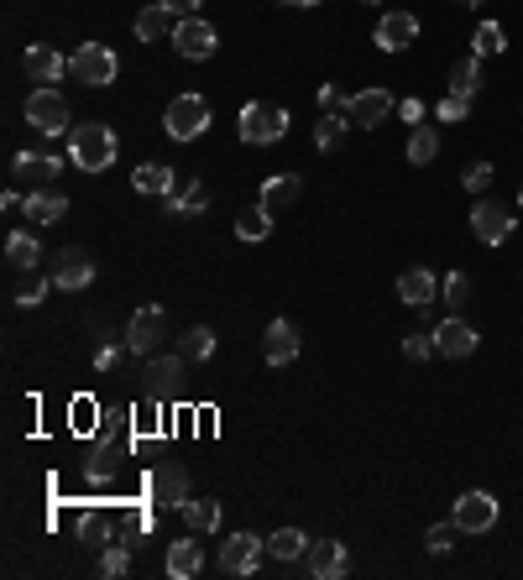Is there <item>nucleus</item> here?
Instances as JSON below:
<instances>
[{
    "mask_svg": "<svg viewBox=\"0 0 523 580\" xmlns=\"http://www.w3.org/2000/svg\"><path fill=\"white\" fill-rule=\"evenodd\" d=\"M168 210L173 215H204V210H210V189H204V183H189V189L168 194Z\"/></svg>",
    "mask_w": 523,
    "mask_h": 580,
    "instance_id": "c9c22d12",
    "label": "nucleus"
},
{
    "mask_svg": "<svg viewBox=\"0 0 523 580\" xmlns=\"http://www.w3.org/2000/svg\"><path fill=\"white\" fill-rule=\"evenodd\" d=\"M6 262H11V272H37V262H42V246H37V236H27V230H16V236L6 241Z\"/></svg>",
    "mask_w": 523,
    "mask_h": 580,
    "instance_id": "cd10ccee",
    "label": "nucleus"
},
{
    "mask_svg": "<svg viewBox=\"0 0 523 580\" xmlns=\"http://www.w3.org/2000/svg\"><path fill=\"white\" fill-rule=\"evenodd\" d=\"M27 126H37L42 136H63V131H74L68 126V100L58 95L53 84H42L27 95Z\"/></svg>",
    "mask_w": 523,
    "mask_h": 580,
    "instance_id": "39448f33",
    "label": "nucleus"
},
{
    "mask_svg": "<svg viewBox=\"0 0 523 580\" xmlns=\"http://www.w3.org/2000/svg\"><path fill=\"white\" fill-rule=\"evenodd\" d=\"M168 575L173 580H194L199 570H204V549H199V533L194 539H178V544H168Z\"/></svg>",
    "mask_w": 523,
    "mask_h": 580,
    "instance_id": "412c9836",
    "label": "nucleus"
},
{
    "mask_svg": "<svg viewBox=\"0 0 523 580\" xmlns=\"http://www.w3.org/2000/svg\"><path fill=\"white\" fill-rule=\"evenodd\" d=\"M42 293H48V288H42V277L32 272V277H21V283H16V304H42Z\"/></svg>",
    "mask_w": 523,
    "mask_h": 580,
    "instance_id": "a18cd8bd",
    "label": "nucleus"
},
{
    "mask_svg": "<svg viewBox=\"0 0 523 580\" xmlns=\"http://www.w3.org/2000/svg\"><path fill=\"white\" fill-rule=\"evenodd\" d=\"M131 419H136V434H163V403L142 398V403L131 408Z\"/></svg>",
    "mask_w": 523,
    "mask_h": 580,
    "instance_id": "ea45409f",
    "label": "nucleus"
},
{
    "mask_svg": "<svg viewBox=\"0 0 523 580\" xmlns=\"http://www.w3.org/2000/svg\"><path fill=\"white\" fill-rule=\"evenodd\" d=\"M11 173H21V178H32V183H53V178L63 173V162H58L53 152H16V162H11Z\"/></svg>",
    "mask_w": 523,
    "mask_h": 580,
    "instance_id": "b1692460",
    "label": "nucleus"
},
{
    "mask_svg": "<svg viewBox=\"0 0 523 580\" xmlns=\"http://www.w3.org/2000/svg\"><path fill=\"white\" fill-rule=\"evenodd\" d=\"M236 131H241V142H252V147H272V142L288 136V110L267 105V100H252V105H241Z\"/></svg>",
    "mask_w": 523,
    "mask_h": 580,
    "instance_id": "f03ea898",
    "label": "nucleus"
},
{
    "mask_svg": "<svg viewBox=\"0 0 523 580\" xmlns=\"http://www.w3.org/2000/svg\"><path fill=\"white\" fill-rule=\"evenodd\" d=\"M435 157H440V131L435 126L408 131V162H414V168H424V162H435Z\"/></svg>",
    "mask_w": 523,
    "mask_h": 580,
    "instance_id": "2f4dec72",
    "label": "nucleus"
},
{
    "mask_svg": "<svg viewBox=\"0 0 523 580\" xmlns=\"http://www.w3.org/2000/svg\"><path fill=\"white\" fill-rule=\"evenodd\" d=\"M116 152H121L116 131L100 126V121H84V126L68 131V157H74V168H84V173H105V168H116Z\"/></svg>",
    "mask_w": 523,
    "mask_h": 580,
    "instance_id": "f257e3e1",
    "label": "nucleus"
},
{
    "mask_svg": "<svg viewBox=\"0 0 523 580\" xmlns=\"http://www.w3.org/2000/svg\"><path fill=\"white\" fill-rule=\"evenodd\" d=\"M267 554H272L278 565L304 560V554H309V533H304V528H278V533H267Z\"/></svg>",
    "mask_w": 523,
    "mask_h": 580,
    "instance_id": "a878e982",
    "label": "nucleus"
},
{
    "mask_svg": "<svg viewBox=\"0 0 523 580\" xmlns=\"http://www.w3.org/2000/svg\"><path fill=\"white\" fill-rule=\"evenodd\" d=\"M440 298L450 304V314H456L466 298H471V277L466 272H450V277H440Z\"/></svg>",
    "mask_w": 523,
    "mask_h": 580,
    "instance_id": "a19ab883",
    "label": "nucleus"
},
{
    "mask_svg": "<svg viewBox=\"0 0 523 580\" xmlns=\"http://www.w3.org/2000/svg\"><path fill=\"white\" fill-rule=\"evenodd\" d=\"M435 110H440V121H466V110H471V95H456V89H445V100H440Z\"/></svg>",
    "mask_w": 523,
    "mask_h": 580,
    "instance_id": "c03bdc74",
    "label": "nucleus"
},
{
    "mask_svg": "<svg viewBox=\"0 0 523 580\" xmlns=\"http://www.w3.org/2000/svg\"><path fill=\"white\" fill-rule=\"evenodd\" d=\"M288 6H299V11H309V6H320V0H288Z\"/></svg>",
    "mask_w": 523,
    "mask_h": 580,
    "instance_id": "864d4df0",
    "label": "nucleus"
},
{
    "mask_svg": "<svg viewBox=\"0 0 523 580\" xmlns=\"http://www.w3.org/2000/svg\"><path fill=\"white\" fill-rule=\"evenodd\" d=\"M497 513H503V502H497L492 492H466L456 502V528L461 533H492Z\"/></svg>",
    "mask_w": 523,
    "mask_h": 580,
    "instance_id": "f8f14e48",
    "label": "nucleus"
},
{
    "mask_svg": "<svg viewBox=\"0 0 523 580\" xmlns=\"http://www.w3.org/2000/svg\"><path fill=\"white\" fill-rule=\"evenodd\" d=\"M131 434H136V419L131 413H116V408H110L95 429V439H110V445H126V450H131Z\"/></svg>",
    "mask_w": 523,
    "mask_h": 580,
    "instance_id": "f704fd0d",
    "label": "nucleus"
},
{
    "mask_svg": "<svg viewBox=\"0 0 523 580\" xmlns=\"http://www.w3.org/2000/svg\"><path fill=\"white\" fill-rule=\"evenodd\" d=\"M325 110H346V100H340V95H335V89H330V84L320 89V115H325Z\"/></svg>",
    "mask_w": 523,
    "mask_h": 580,
    "instance_id": "8fccbe9b",
    "label": "nucleus"
},
{
    "mask_svg": "<svg viewBox=\"0 0 523 580\" xmlns=\"http://www.w3.org/2000/svg\"><path fill=\"white\" fill-rule=\"evenodd\" d=\"M304 565H309V575H320V580H335V575H346V570H351V554H346V544H335V539H320V544H309Z\"/></svg>",
    "mask_w": 523,
    "mask_h": 580,
    "instance_id": "f3484780",
    "label": "nucleus"
},
{
    "mask_svg": "<svg viewBox=\"0 0 523 580\" xmlns=\"http://www.w3.org/2000/svg\"><path fill=\"white\" fill-rule=\"evenodd\" d=\"M456 6H482V0H456Z\"/></svg>",
    "mask_w": 523,
    "mask_h": 580,
    "instance_id": "5fc2aeb1",
    "label": "nucleus"
},
{
    "mask_svg": "<svg viewBox=\"0 0 523 580\" xmlns=\"http://www.w3.org/2000/svg\"><path fill=\"white\" fill-rule=\"evenodd\" d=\"M450 89L476 100V89H482V58L471 53V58H461V63H450Z\"/></svg>",
    "mask_w": 523,
    "mask_h": 580,
    "instance_id": "473e14b6",
    "label": "nucleus"
},
{
    "mask_svg": "<svg viewBox=\"0 0 523 580\" xmlns=\"http://www.w3.org/2000/svg\"><path fill=\"white\" fill-rule=\"evenodd\" d=\"M68 68H74V79H79V84H89V89L116 84V74H121V63H116V53H110L105 42H84V48H74Z\"/></svg>",
    "mask_w": 523,
    "mask_h": 580,
    "instance_id": "20e7f679",
    "label": "nucleus"
},
{
    "mask_svg": "<svg viewBox=\"0 0 523 580\" xmlns=\"http://www.w3.org/2000/svg\"><path fill=\"white\" fill-rule=\"evenodd\" d=\"M74 533H79L84 544H110V518L100 513V507H89V513L74 518Z\"/></svg>",
    "mask_w": 523,
    "mask_h": 580,
    "instance_id": "e433bc0d",
    "label": "nucleus"
},
{
    "mask_svg": "<svg viewBox=\"0 0 523 580\" xmlns=\"http://www.w3.org/2000/svg\"><path fill=\"white\" fill-rule=\"evenodd\" d=\"M471 230H476V241H482V246H503L513 236V210H508V204H497V199H482L471 210Z\"/></svg>",
    "mask_w": 523,
    "mask_h": 580,
    "instance_id": "1a4fd4ad",
    "label": "nucleus"
},
{
    "mask_svg": "<svg viewBox=\"0 0 523 580\" xmlns=\"http://www.w3.org/2000/svg\"><path fill=\"white\" fill-rule=\"evenodd\" d=\"M398 115H403L408 126H414V121H424V105H419V100H403V105H398Z\"/></svg>",
    "mask_w": 523,
    "mask_h": 580,
    "instance_id": "3c124183",
    "label": "nucleus"
},
{
    "mask_svg": "<svg viewBox=\"0 0 523 580\" xmlns=\"http://www.w3.org/2000/svg\"><path fill=\"white\" fill-rule=\"evenodd\" d=\"M53 283H58L63 293H79V288L95 283V262H89V251L63 246V251H58V262H53Z\"/></svg>",
    "mask_w": 523,
    "mask_h": 580,
    "instance_id": "4468645a",
    "label": "nucleus"
},
{
    "mask_svg": "<svg viewBox=\"0 0 523 580\" xmlns=\"http://www.w3.org/2000/svg\"><path fill=\"white\" fill-rule=\"evenodd\" d=\"M184 523H189L194 533H215V528H220V502H215V497H189V502H184Z\"/></svg>",
    "mask_w": 523,
    "mask_h": 580,
    "instance_id": "7c9ffc66",
    "label": "nucleus"
},
{
    "mask_svg": "<svg viewBox=\"0 0 523 580\" xmlns=\"http://www.w3.org/2000/svg\"><path fill=\"white\" fill-rule=\"evenodd\" d=\"M393 110H398V105H393V95H388V89H361L356 100H346L351 126H367V131H372V126H382Z\"/></svg>",
    "mask_w": 523,
    "mask_h": 580,
    "instance_id": "2eb2a0df",
    "label": "nucleus"
},
{
    "mask_svg": "<svg viewBox=\"0 0 523 580\" xmlns=\"http://www.w3.org/2000/svg\"><path fill=\"white\" fill-rule=\"evenodd\" d=\"M163 335H168V314H163V309H136L131 324H126V351H136V356H157Z\"/></svg>",
    "mask_w": 523,
    "mask_h": 580,
    "instance_id": "0eeeda50",
    "label": "nucleus"
},
{
    "mask_svg": "<svg viewBox=\"0 0 523 580\" xmlns=\"http://www.w3.org/2000/svg\"><path fill=\"white\" fill-rule=\"evenodd\" d=\"M414 37H419V16H408V11H388L377 21V48L382 53H403Z\"/></svg>",
    "mask_w": 523,
    "mask_h": 580,
    "instance_id": "dca6fc26",
    "label": "nucleus"
},
{
    "mask_svg": "<svg viewBox=\"0 0 523 580\" xmlns=\"http://www.w3.org/2000/svg\"><path fill=\"white\" fill-rule=\"evenodd\" d=\"M131 183H136V194H157V199H168L178 178H173L168 162H142V168L131 173Z\"/></svg>",
    "mask_w": 523,
    "mask_h": 580,
    "instance_id": "bb28decb",
    "label": "nucleus"
},
{
    "mask_svg": "<svg viewBox=\"0 0 523 580\" xmlns=\"http://www.w3.org/2000/svg\"><path fill=\"white\" fill-rule=\"evenodd\" d=\"M487 183H492V162H471V168H466V189H471V194H482Z\"/></svg>",
    "mask_w": 523,
    "mask_h": 580,
    "instance_id": "49530a36",
    "label": "nucleus"
},
{
    "mask_svg": "<svg viewBox=\"0 0 523 580\" xmlns=\"http://www.w3.org/2000/svg\"><path fill=\"white\" fill-rule=\"evenodd\" d=\"M121 460H126V445L95 439V445H89V460H84V476H89V481H110V476L121 471Z\"/></svg>",
    "mask_w": 523,
    "mask_h": 580,
    "instance_id": "4be33fe9",
    "label": "nucleus"
},
{
    "mask_svg": "<svg viewBox=\"0 0 523 580\" xmlns=\"http://www.w3.org/2000/svg\"><path fill=\"white\" fill-rule=\"evenodd\" d=\"M163 126H168L173 142H194V136L210 131V100H204V95H173Z\"/></svg>",
    "mask_w": 523,
    "mask_h": 580,
    "instance_id": "7ed1b4c3",
    "label": "nucleus"
},
{
    "mask_svg": "<svg viewBox=\"0 0 523 580\" xmlns=\"http://www.w3.org/2000/svg\"><path fill=\"white\" fill-rule=\"evenodd\" d=\"M173 48L184 53V58H210L220 48V32L210 27V21H199V16H178V27H173Z\"/></svg>",
    "mask_w": 523,
    "mask_h": 580,
    "instance_id": "9b49d317",
    "label": "nucleus"
},
{
    "mask_svg": "<svg viewBox=\"0 0 523 580\" xmlns=\"http://www.w3.org/2000/svg\"><path fill=\"white\" fill-rule=\"evenodd\" d=\"M267 554V539H257V533H231V539L220 544V570L225 575H252L257 570V560Z\"/></svg>",
    "mask_w": 523,
    "mask_h": 580,
    "instance_id": "6e6552de",
    "label": "nucleus"
},
{
    "mask_svg": "<svg viewBox=\"0 0 523 580\" xmlns=\"http://www.w3.org/2000/svg\"><path fill=\"white\" fill-rule=\"evenodd\" d=\"M503 48H508V32L497 27V21H482V27L471 32V53H476V58H497Z\"/></svg>",
    "mask_w": 523,
    "mask_h": 580,
    "instance_id": "72a5a7b5",
    "label": "nucleus"
},
{
    "mask_svg": "<svg viewBox=\"0 0 523 580\" xmlns=\"http://www.w3.org/2000/svg\"><path fill=\"white\" fill-rule=\"evenodd\" d=\"M136 37H142V42L173 37V11H163V6H157V0H152L147 11H136Z\"/></svg>",
    "mask_w": 523,
    "mask_h": 580,
    "instance_id": "c756f323",
    "label": "nucleus"
},
{
    "mask_svg": "<svg viewBox=\"0 0 523 580\" xmlns=\"http://www.w3.org/2000/svg\"><path fill=\"white\" fill-rule=\"evenodd\" d=\"M518 210H523V189H518Z\"/></svg>",
    "mask_w": 523,
    "mask_h": 580,
    "instance_id": "6e6d98bb",
    "label": "nucleus"
},
{
    "mask_svg": "<svg viewBox=\"0 0 523 580\" xmlns=\"http://www.w3.org/2000/svg\"><path fill=\"white\" fill-rule=\"evenodd\" d=\"M435 345H440V356L461 361V356H471V351H476V330H471L466 319L450 314V319H440V324H435Z\"/></svg>",
    "mask_w": 523,
    "mask_h": 580,
    "instance_id": "a211bd4d",
    "label": "nucleus"
},
{
    "mask_svg": "<svg viewBox=\"0 0 523 580\" xmlns=\"http://www.w3.org/2000/svg\"><path fill=\"white\" fill-rule=\"evenodd\" d=\"M184 387V356H147V371H142V392L147 398H173Z\"/></svg>",
    "mask_w": 523,
    "mask_h": 580,
    "instance_id": "9d476101",
    "label": "nucleus"
},
{
    "mask_svg": "<svg viewBox=\"0 0 523 580\" xmlns=\"http://www.w3.org/2000/svg\"><path fill=\"white\" fill-rule=\"evenodd\" d=\"M267 230H272V210H262V204L236 215V236L241 241H267Z\"/></svg>",
    "mask_w": 523,
    "mask_h": 580,
    "instance_id": "4c0bfd02",
    "label": "nucleus"
},
{
    "mask_svg": "<svg viewBox=\"0 0 523 580\" xmlns=\"http://www.w3.org/2000/svg\"><path fill=\"white\" fill-rule=\"evenodd\" d=\"M403 356H408V361H429V356H440L435 330H429V335H408V340H403Z\"/></svg>",
    "mask_w": 523,
    "mask_h": 580,
    "instance_id": "37998d69",
    "label": "nucleus"
},
{
    "mask_svg": "<svg viewBox=\"0 0 523 580\" xmlns=\"http://www.w3.org/2000/svg\"><path fill=\"white\" fill-rule=\"evenodd\" d=\"M456 533H461V528H450V523H435V528L424 533V549H429V554H450V549H456Z\"/></svg>",
    "mask_w": 523,
    "mask_h": 580,
    "instance_id": "79ce46f5",
    "label": "nucleus"
},
{
    "mask_svg": "<svg viewBox=\"0 0 523 580\" xmlns=\"http://www.w3.org/2000/svg\"><path fill=\"white\" fill-rule=\"evenodd\" d=\"M147 497H152L157 507H178V513H184V502L194 497L189 466H178V460H163V466L147 476Z\"/></svg>",
    "mask_w": 523,
    "mask_h": 580,
    "instance_id": "423d86ee",
    "label": "nucleus"
},
{
    "mask_svg": "<svg viewBox=\"0 0 523 580\" xmlns=\"http://www.w3.org/2000/svg\"><path fill=\"white\" fill-rule=\"evenodd\" d=\"M100 570H105V575H126V570H131V560H126V549H105V560H100Z\"/></svg>",
    "mask_w": 523,
    "mask_h": 580,
    "instance_id": "de8ad7c7",
    "label": "nucleus"
},
{
    "mask_svg": "<svg viewBox=\"0 0 523 580\" xmlns=\"http://www.w3.org/2000/svg\"><path fill=\"white\" fill-rule=\"evenodd\" d=\"M27 74H32L37 84H58V79L68 74V58L37 42V48H27Z\"/></svg>",
    "mask_w": 523,
    "mask_h": 580,
    "instance_id": "393cba45",
    "label": "nucleus"
},
{
    "mask_svg": "<svg viewBox=\"0 0 523 580\" xmlns=\"http://www.w3.org/2000/svg\"><path fill=\"white\" fill-rule=\"evenodd\" d=\"M299 324L293 319H272L267 330H262V356L267 366H288V361H299Z\"/></svg>",
    "mask_w": 523,
    "mask_h": 580,
    "instance_id": "ddd939ff",
    "label": "nucleus"
},
{
    "mask_svg": "<svg viewBox=\"0 0 523 580\" xmlns=\"http://www.w3.org/2000/svg\"><path fill=\"white\" fill-rule=\"evenodd\" d=\"M74 413H79L74 424H79V429H89V413H95V403H89V398H79V403H74Z\"/></svg>",
    "mask_w": 523,
    "mask_h": 580,
    "instance_id": "603ef678",
    "label": "nucleus"
},
{
    "mask_svg": "<svg viewBox=\"0 0 523 580\" xmlns=\"http://www.w3.org/2000/svg\"><path fill=\"white\" fill-rule=\"evenodd\" d=\"M299 194H304V183L293 178V173H272V178L262 183V210L283 215V210H293V204H299Z\"/></svg>",
    "mask_w": 523,
    "mask_h": 580,
    "instance_id": "aec40b11",
    "label": "nucleus"
},
{
    "mask_svg": "<svg viewBox=\"0 0 523 580\" xmlns=\"http://www.w3.org/2000/svg\"><path fill=\"white\" fill-rule=\"evenodd\" d=\"M178 356H184V361H210L215 356V330L194 324V330L184 335V345H178Z\"/></svg>",
    "mask_w": 523,
    "mask_h": 580,
    "instance_id": "58836bf2",
    "label": "nucleus"
},
{
    "mask_svg": "<svg viewBox=\"0 0 523 580\" xmlns=\"http://www.w3.org/2000/svg\"><path fill=\"white\" fill-rule=\"evenodd\" d=\"M367 6H377V0H367Z\"/></svg>",
    "mask_w": 523,
    "mask_h": 580,
    "instance_id": "4d7b16f0",
    "label": "nucleus"
},
{
    "mask_svg": "<svg viewBox=\"0 0 523 580\" xmlns=\"http://www.w3.org/2000/svg\"><path fill=\"white\" fill-rule=\"evenodd\" d=\"M21 210H27V220H32V225H58V220H63V210H68V199H63L58 189H32Z\"/></svg>",
    "mask_w": 523,
    "mask_h": 580,
    "instance_id": "5701e85b",
    "label": "nucleus"
},
{
    "mask_svg": "<svg viewBox=\"0 0 523 580\" xmlns=\"http://www.w3.org/2000/svg\"><path fill=\"white\" fill-rule=\"evenodd\" d=\"M398 298L408 309H424L429 298H440V277L429 272V267H408L403 277H398Z\"/></svg>",
    "mask_w": 523,
    "mask_h": 580,
    "instance_id": "6ab92c4d",
    "label": "nucleus"
},
{
    "mask_svg": "<svg viewBox=\"0 0 523 580\" xmlns=\"http://www.w3.org/2000/svg\"><path fill=\"white\" fill-rule=\"evenodd\" d=\"M163 11H173V16H194L199 11V0H157Z\"/></svg>",
    "mask_w": 523,
    "mask_h": 580,
    "instance_id": "09e8293b",
    "label": "nucleus"
},
{
    "mask_svg": "<svg viewBox=\"0 0 523 580\" xmlns=\"http://www.w3.org/2000/svg\"><path fill=\"white\" fill-rule=\"evenodd\" d=\"M346 126H351L346 110H325L320 126H314V147H320V152H335L340 142H346Z\"/></svg>",
    "mask_w": 523,
    "mask_h": 580,
    "instance_id": "c85d7f7f",
    "label": "nucleus"
}]
</instances>
